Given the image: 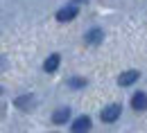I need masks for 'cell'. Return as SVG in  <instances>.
<instances>
[{
    "mask_svg": "<svg viewBox=\"0 0 147 133\" xmlns=\"http://www.w3.org/2000/svg\"><path fill=\"white\" fill-rule=\"evenodd\" d=\"M14 104H16V108H20V111H30V106H32V97H18Z\"/></svg>",
    "mask_w": 147,
    "mask_h": 133,
    "instance_id": "obj_9",
    "label": "cell"
},
{
    "mask_svg": "<svg viewBox=\"0 0 147 133\" xmlns=\"http://www.w3.org/2000/svg\"><path fill=\"white\" fill-rule=\"evenodd\" d=\"M77 2L79 0H75L70 5H66V7H61L59 11H57V20L59 23H68V20H73L77 14H79V7H77Z\"/></svg>",
    "mask_w": 147,
    "mask_h": 133,
    "instance_id": "obj_1",
    "label": "cell"
},
{
    "mask_svg": "<svg viewBox=\"0 0 147 133\" xmlns=\"http://www.w3.org/2000/svg\"><path fill=\"white\" fill-rule=\"evenodd\" d=\"M68 117H70V111H68V108H59V111H55V115H52V122H55V124H66Z\"/></svg>",
    "mask_w": 147,
    "mask_h": 133,
    "instance_id": "obj_7",
    "label": "cell"
},
{
    "mask_svg": "<svg viewBox=\"0 0 147 133\" xmlns=\"http://www.w3.org/2000/svg\"><path fill=\"white\" fill-rule=\"evenodd\" d=\"M70 86H73V88H84V86H86V79H77V77H75V79H70Z\"/></svg>",
    "mask_w": 147,
    "mask_h": 133,
    "instance_id": "obj_10",
    "label": "cell"
},
{
    "mask_svg": "<svg viewBox=\"0 0 147 133\" xmlns=\"http://www.w3.org/2000/svg\"><path fill=\"white\" fill-rule=\"evenodd\" d=\"M86 131H91V117L82 115L73 122V133H86Z\"/></svg>",
    "mask_w": 147,
    "mask_h": 133,
    "instance_id": "obj_3",
    "label": "cell"
},
{
    "mask_svg": "<svg viewBox=\"0 0 147 133\" xmlns=\"http://www.w3.org/2000/svg\"><path fill=\"white\" fill-rule=\"evenodd\" d=\"M120 104H109L104 111H102V122H115L120 117Z\"/></svg>",
    "mask_w": 147,
    "mask_h": 133,
    "instance_id": "obj_2",
    "label": "cell"
},
{
    "mask_svg": "<svg viewBox=\"0 0 147 133\" xmlns=\"http://www.w3.org/2000/svg\"><path fill=\"white\" fill-rule=\"evenodd\" d=\"M86 43H88V45H97V43H102V38H104V32H102V29H100V27H93L91 32H88V34H86Z\"/></svg>",
    "mask_w": 147,
    "mask_h": 133,
    "instance_id": "obj_6",
    "label": "cell"
},
{
    "mask_svg": "<svg viewBox=\"0 0 147 133\" xmlns=\"http://www.w3.org/2000/svg\"><path fill=\"white\" fill-rule=\"evenodd\" d=\"M138 77H140L138 70H127V72H122V75L118 77V84H120V86H131Z\"/></svg>",
    "mask_w": 147,
    "mask_h": 133,
    "instance_id": "obj_5",
    "label": "cell"
},
{
    "mask_svg": "<svg viewBox=\"0 0 147 133\" xmlns=\"http://www.w3.org/2000/svg\"><path fill=\"white\" fill-rule=\"evenodd\" d=\"M131 108L134 111H147V93H136L131 97Z\"/></svg>",
    "mask_w": 147,
    "mask_h": 133,
    "instance_id": "obj_4",
    "label": "cell"
},
{
    "mask_svg": "<svg viewBox=\"0 0 147 133\" xmlns=\"http://www.w3.org/2000/svg\"><path fill=\"white\" fill-rule=\"evenodd\" d=\"M59 61H61V59H59V54H52V57H48V61L43 63V70H45V72H55L57 68H59Z\"/></svg>",
    "mask_w": 147,
    "mask_h": 133,
    "instance_id": "obj_8",
    "label": "cell"
}]
</instances>
